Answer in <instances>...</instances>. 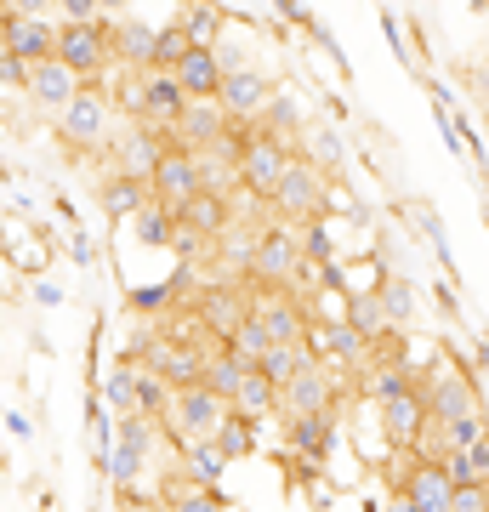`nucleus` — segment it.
Listing matches in <instances>:
<instances>
[{
    "mask_svg": "<svg viewBox=\"0 0 489 512\" xmlns=\"http://www.w3.org/2000/svg\"><path fill=\"white\" fill-rule=\"evenodd\" d=\"M290 165H296L290 137H273V131H262V126L245 131V148H239V194H251V200H273Z\"/></svg>",
    "mask_w": 489,
    "mask_h": 512,
    "instance_id": "obj_1",
    "label": "nucleus"
},
{
    "mask_svg": "<svg viewBox=\"0 0 489 512\" xmlns=\"http://www.w3.org/2000/svg\"><path fill=\"white\" fill-rule=\"evenodd\" d=\"M330 177L325 165H313L308 154H296V165L285 171V183H279V194H273V217L279 222H319V217H330Z\"/></svg>",
    "mask_w": 489,
    "mask_h": 512,
    "instance_id": "obj_2",
    "label": "nucleus"
},
{
    "mask_svg": "<svg viewBox=\"0 0 489 512\" xmlns=\"http://www.w3.org/2000/svg\"><path fill=\"white\" fill-rule=\"evenodd\" d=\"M57 57H63L86 86H109V69H120V63H114V18L63 23V35H57Z\"/></svg>",
    "mask_w": 489,
    "mask_h": 512,
    "instance_id": "obj_3",
    "label": "nucleus"
},
{
    "mask_svg": "<svg viewBox=\"0 0 489 512\" xmlns=\"http://www.w3.org/2000/svg\"><path fill=\"white\" fill-rule=\"evenodd\" d=\"M114 114L120 109L109 103V86H86L57 114V137L63 148H114Z\"/></svg>",
    "mask_w": 489,
    "mask_h": 512,
    "instance_id": "obj_4",
    "label": "nucleus"
},
{
    "mask_svg": "<svg viewBox=\"0 0 489 512\" xmlns=\"http://www.w3.org/2000/svg\"><path fill=\"white\" fill-rule=\"evenodd\" d=\"M228 416H234V399H222V393H211L205 382H194V387H177V399H171V410H165V433H177L171 444L217 439V427Z\"/></svg>",
    "mask_w": 489,
    "mask_h": 512,
    "instance_id": "obj_5",
    "label": "nucleus"
},
{
    "mask_svg": "<svg viewBox=\"0 0 489 512\" xmlns=\"http://www.w3.org/2000/svg\"><path fill=\"white\" fill-rule=\"evenodd\" d=\"M251 313H256V296H251L245 279H222V285H205V291L194 296V319H200V330L217 336V342H228Z\"/></svg>",
    "mask_w": 489,
    "mask_h": 512,
    "instance_id": "obj_6",
    "label": "nucleus"
},
{
    "mask_svg": "<svg viewBox=\"0 0 489 512\" xmlns=\"http://www.w3.org/2000/svg\"><path fill=\"white\" fill-rule=\"evenodd\" d=\"M148 188H154V200L171 205V211H182V205H194L205 194V160L194 154V148H165V160L154 165V177H148Z\"/></svg>",
    "mask_w": 489,
    "mask_h": 512,
    "instance_id": "obj_7",
    "label": "nucleus"
},
{
    "mask_svg": "<svg viewBox=\"0 0 489 512\" xmlns=\"http://www.w3.org/2000/svg\"><path fill=\"white\" fill-rule=\"evenodd\" d=\"M421 393H427L433 421H461L484 410V382L467 370H421Z\"/></svg>",
    "mask_w": 489,
    "mask_h": 512,
    "instance_id": "obj_8",
    "label": "nucleus"
},
{
    "mask_svg": "<svg viewBox=\"0 0 489 512\" xmlns=\"http://www.w3.org/2000/svg\"><path fill=\"white\" fill-rule=\"evenodd\" d=\"M376 416H381V439H387V450H416L421 433L433 427V410H427L421 382L410 387V393H399V399L376 404Z\"/></svg>",
    "mask_w": 489,
    "mask_h": 512,
    "instance_id": "obj_9",
    "label": "nucleus"
},
{
    "mask_svg": "<svg viewBox=\"0 0 489 512\" xmlns=\"http://www.w3.org/2000/svg\"><path fill=\"white\" fill-rule=\"evenodd\" d=\"M393 490H404L421 512H450V501H455V478H450V467H444V461H421V456H410V461H404V473L393 478Z\"/></svg>",
    "mask_w": 489,
    "mask_h": 512,
    "instance_id": "obj_10",
    "label": "nucleus"
},
{
    "mask_svg": "<svg viewBox=\"0 0 489 512\" xmlns=\"http://www.w3.org/2000/svg\"><path fill=\"white\" fill-rule=\"evenodd\" d=\"M217 103L228 109V120H234V126H251V120L262 126V114H268V103H273V74H262V69L228 74Z\"/></svg>",
    "mask_w": 489,
    "mask_h": 512,
    "instance_id": "obj_11",
    "label": "nucleus"
},
{
    "mask_svg": "<svg viewBox=\"0 0 489 512\" xmlns=\"http://www.w3.org/2000/svg\"><path fill=\"white\" fill-rule=\"evenodd\" d=\"M228 137H234V120H228L222 103H188V114L171 126V143L194 148V154H211V148H222Z\"/></svg>",
    "mask_w": 489,
    "mask_h": 512,
    "instance_id": "obj_12",
    "label": "nucleus"
},
{
    "mask_svg": "<svg viewBox=\"0 0 489 512\" xmlns=\"http://www.w3.org/2000/svg\"><path fill=\"white\" fill-rule=\"evenodd\" d=\"M336 393H342V382L330 376V359H319V365L302 370V376L279 393V416H319V410H336Z\"/></svg>",
    "mask_w": 489,
    "mask_h": 512,
    "instance_id": "obj_13",
    "label": "nucleus"
},
{
    "mask_svg": "<svg viewBox=\"0 0 489 512\" xmlns=\"http://www.w3.org/2000/svg\"><path fill=\"white\" fill-rule=\"evenodd\" d=\"M165 148H171V137H165L160 126H126L120 137H114V171H126V177H154V165L165 160Z\"/></svg>",
    "mask_w": 489,
    "mask_h": 512,
    "instance_id": "obj_14",
    "label": "nucleus"
},
{
    "mask_svg": "<svg viewBox=\"0 0 489 512\" xmlns=\"http://www.w3.org/2000/svg\"><path fill=\"white\" fill-rule=\"evenodd\" d=\"M256 319L273 330V342H308L313 336V313L296 291H262L256 296Z\"/></svg>",
    "mask_w": 489,
    "mask_h": 512,
    "instance_id": "obj_15",
    "label": "nucleus"
},
{
    "mask_svg": "<svg viewBox=\"0 0 489 512\" xmlns=\"http://www.w3.org/2000/svg\"><path fill=\"white\" fill-rule=\"evenodd\" d=\"M57 35H63V23H52V18H6L0 52H18V57H29V63H52Z\"/></svg>",
    "mask_w": 489,
    "mask_h": 512,
    "instance_id": "obj_16",
    "label": "nucleus"
},
{
    "mask_svg": "<svg viewBox=\"0 0 489 512\" xmlns=\"http://www.w3.org/2000/svg\"><path fill=\"white\" fill-rule=\"evenodd\" d=\"M86 92V80L63 63V57H52V63H35V80H29V103L46 114H63L74 103V97Z\"/></svg>",
    "mask_w": 489,
    "mask_h": 512,
    "instance_id": "obj_17",
    "label": "nucleus"
},
{
    "mask_svg": "<svg viewBox=\"0 0 489 512\" xmlns=\"http://www.w3.org/2000/svg\"><path fill=\"white\" fill-rule=\"evenodd\" d=\"M114 63L120 69H160V29L143 18H114Z\"/></svg>",
    "mask_w": 489,
    "mask_h": 512,
    "instance_id": "obj_18",
    "label": "nucleus"
},
{
    "mask_svg": "<svg viewBox=\"0 0 489 512\" xmlns=\"http://www.w3.org/2000/svg\"><path fill=\"white\" fill-rule=\"evenodd\" d=\"M171 74L182 80V92L194 97V103H217V97H222V80H228V69H222L217 46H194V52L182 57Z\"/></svg>",
    "mask_w": 489,
    "mask_h": 512,
    "instance_id": "obj_19",
    "label": "nucleus"
},
{
    "mask_svg": "<svg viewBox=\"0 0 489 512\" xmlns=\"http://www.w3.org/2000/svg\"><path fill=\"white\" fill-rule=\"evenodd\" d=\"M239 222V211H234V194H211L205 188L194 205H182V228L188 234H200V239H211V245H222V234Z\"/></svg>",
    "mask_w": 489,
    "mask_h": 512,
    "instance_id": "obj_20",
    "label": "nucleus"
},
{
    "mask_svg": "<svg viewBox=\"0 0 489 512\" xmlns=\"http://www.w3.org/2000/svg\"><path fill=\"white\" fill-rule=\"evenodd\" d=\"M279 421H285L290 450L308 456V461H325L330 444L342 439V433H336V410H319V416H279Z\"/></svg>",
    "mask_w": 489,
    "mask_h": 512,
    "instance_id": "obj_21",
    "label": "nucleus"
},
{
    "mask_svg": "<svg viewBox=\"0 0 489 512\" xmlns=\"http://www.w3.org/2000/svg\"><path fill=\"white\" fill-rule=\"evenodd\" d=\"M177 456H182V473L194 478L200 490H217L222 473H228V450H222L217 439H182Z\"/></svg>",
    "mask_w": 489,
    "mask_h": 512,
    "instance_id": "obj_22",
    "label": "nucleus"
},
{
    "mask_svg": "<svg viewBox=\"0 0 489 512\" xmlns=\"http://www.w3.org/2000/svg\"><path fill=\"white\" fill-rule=\"evenodd\" d=\"M97 200H103V217H109V222H131L148 200H154V188H148L143 177L114 171V177H103V194H97Z\"/></svg>",
    "mask_w": 489,
    "mask_h": 512,
    "instance_id": "obj_23",
    "label": "nucleus"
},
{
    "mask_svg": "<svg viewBox=\"0 0 489 512\" xmlns=\"http://www.w3.org/2000/svg\"><path fill=\"white\" fill-rule=\"evenodd\" d=\"M131 234H137V245H148V251H165V245H177V234H182V211L148 200L143 211L131 217Z\"/></svg>",
    "mask_w": 489,
    "mask_h": 512,
    "instance_id": "obj_24",
    "label": "nucleus"
},
{
    "mask_svg": "<svg viewBox=\"0 0 489 512\" xmlns=\"http://www.w3.org/2000/svg\"><path fill=\"white\" fill-rule=\"evenodd\" d=\"M177 23L188 29V40H194V46H217V40H222V23H228V12H222L217 0H182Z\"/></svg>",
    "mask_w": 489,
    "mask_h": 512,
    "instance_id": "obj_25",
    "label": "nucleus"
},
{
    "mask_svg": "<svg viewBox=\"0 0 489 512\" xmlns=\"http://www.w3.org/2000/svg\"><path fill=\"white\" fill-rule=\"evenodd\" d=\"M279 393H285V387H279V382L268 376V370L256 365L251 376H245V387H239L234 410H245V416H256V421H268L273 410H279Z\"/></svg>",
    "mask_w": 489,
    "mask_h": 512,
    "instance_id": "obj_26",
    "label": "nucleus"
},
{
    "mask_svg": "<svg viewBox=\"0 0 489 512\" xmlns=\"http://www.w3.org/2000/svg\"><path fill=\"white\" fill-rule=\"evenodd\" d=\"M222 348H228V353H234V359H245V365L256 370V365H262V359H268L273 348H279V342H273V330L262 325L256 313H251V319H245V325H239L234 336H228V342H222Z\"/></svg>",
    "mask_w": 489,
    "mask_h": 512,
    "instance_id": "obj_27",
    "label": "nucleus"
},
{
    "mask_svg": "<svg viewBox=\"0 0 489 512\" xmlns=\"http://www.w3.org/2000/svg\"><path fill=\"white\" fill-rule=\"evenodd\" d=\"M137 376H143V370L131 365V359H120V365L103 376V393H97V399L109 404L114 416H137Z\"/></svg>",
    "mask_w": 489,
    "mask_h": 512,
    "instance_id": "obj_28",
    "label": "nucleus"
},
{
    "mask_svg": "<svg viewBox=\"0 0 489 512\" xmlns=\"http://www.w3.org/2000/svg\"><path fill=\"white\" fill-rule=\"evenodd\" d=\"M347 325L364 330L370 342H381V336L393 330V319H387V308H381L376 291H353V296H347Z\"/></svg>",
    "mask_w": 489,
    "mask_h": 512,
    "instance_id": "obj_29",
    "label": "nucleus"
},
{
    "mask_svg": "<svg viewBox=\"0 0 489 512\" xmlns=\"http://www.w3.org/2000/svg\"><path fill=\"white\" fill-rule=\"evenodd\" d=\"M376 296H381V308H387V319H393V330L416 325V291H410V279L381 274L376 279Z\"/></svg>",
    "mask_w": 489,
    "mask_h": 512,
    "instance_id": "obj_30",
    "label": "nucleus"
},
{
    "mask_svg": "<svg viewBox=\"0 0 489 512\" xmlns=\"http://www.w3.org/2000/svg\"><path fill=\"white\" fill-rule=\"evenodd\" d=\"M245 376H251V365H245V359H234L228 348H217V353H211V370H205V387H211V393H222V399H239Z\"/></svg>",
    "mask_w": 489,
    "mask_h": 512,
    "instance_id": "obj_31",
    "label": "nucleus"
},
{
    "mask_svg": "<svg viewBox=\"0 0 489 512\" xmlns=\"http://www.w3.org/2000/svg\"><path fill=\"white\" fill-rule=\"evenodd\" d=\"M410 222L421 228V239L433 245V256H438V268L455 279V251H450V234H444V217L438 211H427V205H410Z\"/></svg>",
    "mask_w": 489,
    "mask_h": 512,
    "instance_id": "obj_32",
    "label": "nucleus"
},
{
    "mask_svg": "<svg viewBox=\"0 0 489 512\" xmlns=\"http://www.w3.org/2000/svg\"><path fill=\"white\" fill-rule=\"evenodd\" d=\"M256 427H262V421L245 416V410H234V416L217 427V444L228 450V461H239V456H251V450H256Z\"/></svg>",
    "mask_w": 489,
    "mask_h": 512,
    "instance_id": "obj_33",
    "label": "nucleus"
},
{
    "mask_svg": "<svg viewBox=\"0 0 489 512\" xmlns=\"http://www.w3.org/2000/svg\"><path fill=\"white\" fill-rule=\"evenodd\" d=\"M262 131H273V137H290V131H302V97L273 92L268 114H262Z\"/></svg>",
    "mask_w": 489,
    "mask_h": 512,
    "instance_id": "obj_34",
    "label": "nucleus"
},
{
    "mask_svg": "<svg viewBox=\"0 0 489 512\" xmlns=\"http://www.w3.org/2000/svg\"><path fill=\"white\" fill-rule=\"evenodd\" d=\"M296 234H302V256H308V262H319V268H325V262H336V239H330V217L302 222Z\"/></svg>",
    "mask_w": 489,
    "mask_h": 512,
    "instance_id": "obj_35",
    "label": "nucleus"
},
{
    "mask_svg": "<svg viewBox=\"0 0 489 512\" xmlns=\"http://www.w3.org/2000/svg\"><path fill=\"white\" fill-rule=\"evenodd\" d=\"M444 427V444L450 450H472L478 439H489V416L478 410V416H461V421H438Z\"/></svg>",
    "mask_w": 489,
    "mask_h": 512,
    "instance_id": "obj_36",
    "label": "nucleus"
},
{
    "mask_svg": "<svg viewBox=\"0 0 489 512\" xmlns=\"http://www.w3.org/2000/svg\"><path fill=\"white\" fill-rule=\"evenodd\" d=\"M143 467H148V461L137 456V450H131V444H114V456H109V467H103V478H114V484H120V490H131V484H137V478H143Z\"/></svg>",
    "mask_w": 489,
    "mask_h": 512,
    "instance_id": "obj_37",
    "label": "nucleus"
},
{
    "mask_svg": "<svg viewBox=\"0 0 489 512\" xmlns=\"http://www.w3.org/2000/svg\"><path fill=\"white\" fill-rule=\"evenodd\" d=\"M313 165H325L330 177L342 171V131L336 126H313Z\"/></svg>",
    "mask_w": 489,
    "mask_h": 512,
    "instance_id": "obj_38",
    "label": "nucleus"
},
{
    "mask_svg": "<svg viewBox=\"0 0 489 512\" xmlns=\"http://www.w3.org/2000/svg\"><path fill=\"white\" fill-rule=\"evenodd\" d=\"M188 52H194L188 29H182V23H165V29H160V69H177Z\"/></svg>",
    "mask_w": 489,
    "mask_h": 512,
    "instance_id": "obj_39",
    "label": "nucleus"
},
{
    "mask_svg": "<svg viewBox=\"0 0 489 512\" xmlns=\"http://www.w3.org/2000/svg\"><path fill=\"white\" fill-rule=\"evenodd\" d=\"M29 80H35V63L29 57H18V52H0V86H6V97L18 92H29Z\"/></svg>",
    "mask_w": 489,
    "mask_h": 512,
    "instance_id": "obj_40",
    "label": "nucleus"
},
{
    "mask_svg": "<svg viewBox=\"0 0 489 512\" xmlns=\"http://www.w3.org/2000/svg\"><path fill=\"white\" fill-rule=\"evenodd\" d=\"M171 512H222V501L211 490H200V484H188V490L171 495Z\"/></svg>",
    "mask_w": 489,
    "mask_h": 512,
    "instance_id": "obj_41",
    "label": "nucleus"
},
{
    "mask_svg": "<svg viewBox=\"0 0 489 512\" xmlns=\"http://www.w3.org/2000/svg\"><path fill=\"white\" fill-rule=\"evenodd\" d=\"M404 29H410V23H404L399 12H387V6H381V35H387V46H393L399 63H410V40H404Z\"/></svg>",
    "mask_w": 489,
    "mask_h": 512,
    "instance_id": "obj_42",
    "label": "nucleus"
},
{
    "mask_svg": "<svg viewBox=\"0 0 489 512\" xmlns=\"http://www.w3.org/2000/svg\"><path fill=\"white\" fill-rule=\"evenodd\" d=\"M103 6L97 0H57V23H97Z\"/></svg>",
    "mask_w": 489,
    "mask_h": 512,
    "instance_id": "obj_43",
    "label": "nucleus"
},
{
    "mask_svg": "<svg viewBox=\"0 0 489 512\" xmlns=\"http://www.w3.org/2000/svg\"><path fill=\"white\" fill-rule=\"evenodd\" d=\"M273 12H279L285 23H296L302 35H308L313 23H319V18H313V6H308V0H273Z\"/></svg>",
    "mask_w": 489,
    "mask_h": 512,
    "instance_id": "obj_44",
    "label": "nucleus"
},
{
    "mask_svg": "<svg viewBox=\"0 0 489 512\" xmlns=\"http://www.w3.org/2000/svg\"><path fill=\"white\" fill-rule=\"evenodd\" d=\"M450 512H489V495H484V484H455V501H450Z\"/></svg>",
    "mask_w": 489,
    "mask_h": 512,
    "instance_id": "obj_45",
    "label": "nucleus"
},
{
    "mask_svg": "<svg viewBox=\"0 0 489 512\" xmlns=\"http://www.w3.org/2000/svg\"><path fill=\"white\" fill-rule=\"evenodd\" d=\"M444 467H450L455 484H484V478H478V467H472L467 450H450V456H444Z\"/></svg>",
    "mask_w": 489,
    "mask_h": 512,
    "instance_id": "obj_46",
    "label": "nucleus"
},
{
    "mask_svg": "<svg viewBox=\"0 0 489 512\" xmlns=\"http://www.w3.org/2000/svg\"><path fill=\"white\" fill-rule=\"evenodd\" d=\"M57 12V0H6V18H46Z\"/></svg>",
    "mask_w": 489,
    "mask_h": 512,
    "instance_id": "obj_47",
    "label": "nucleus"
},
{
    "mask_svg": "<svg viewBox=\"0 0 489 512\" xmlns=\"http://www.w3.org/2000/svg\"><path fill=\"white\" fill-rule=\"evenodd\" d=\"M69 251H74V262H80V268H91V262H97V256H91V239L80 234L74 222H69Z\"/></svg>",
    "mask_w": 489,
    "mask_h": 512,
    "instance_id": "obj_48",
    "label": "nucleus"
},
{
    "mask_svg": "<svg viewBox=\"0 0 489 512\" xmlns=\"http://www.w3.org/2000/svg\"><path fill=\"white\" fill-rule=\"evenodd\" d=\"M6 433H12V439H23V444H29V439H35V421L23 416V410H6Z\"/></svg>",
    "mask_w": 489,
    "mask_h": 512,
    "instance_id": "obj_49",
    "label": "nucleus"
},
{
    "mask_svg": "<svg viewBox=\"0 0 489 512\" xmlns=\"http://www.w3.org/2000/svg\"><path fill=\"white\" fill-rule=\"evenodd\" d=\"M433 302H438V313H461V302H455V285H433Z\"/></svg>",
    "mask_w": 489,
    "mask_h": 512,
    "instance_id": "obj_50",
    "label": "nucleus"
},
{
    "mask_svg": "<svg viewBox=\"0 0 489 512\" xmlns=\"http://www.w3.org/2000/svg\"><path fill=\"white\" fill-rule=\"evenodd\" d=\"M427 97H433V109H455V97H450L444 80H427Z\"/></svg>",
    "mask_w": 489,
    "mask_h": 512,
    "instance_id": "obj_51",
    "label": "nucleus"
},
{
    "mask_svg": "<svg viewBox=\"0 0 489 512\" xmlns=\"http://www.w3.org/2000/svg\"><path fill=\"white\" fill-rule=\"evenodd\" d=\"M467 456H472V467H478V478H489V439H478Z\"/></svg>",
    "mask_w": 489,
    "mask_h": 512,
    "instance_id": "obj_52",
    "label": "nucleus"
},
{
    "mask_svg": "<svg viewBox=\"0 0 489 512\" xmlns=\"http://www.w3.org/2000/svg\"><path fill=\"white\" fill-rule=\"evenodd\" d=\"M381 512H421V507H416V501H410V495H404V490H393V495H387V507H381Z\"/></svg>",
    "mask_w": 489,
    "mask_h": 512,
    "instance_id": "obj_53",
    "label": "nucleus"
},
{
    "mask_svg": "<svg viewBox=\"0 0 489 512\" xmlns=\"http://www.w3.org/2000/svg\"><path fill=\"white\" fill-rule=\"evenodd\" d=\"M472 359H478V370H484V382H489V330H478V348H472Z\"/></svg>",
    "mask_w": 489,
    "mask_h": 512,
    "instance_id": "obj_54",
    "label": "nucleus"
},
{
    "mask_svg": "<svg viewBox=\"0 0 489 512\" xmlns=\"http://www.w3.org/2000/svg\"><path fill=\"white\" fill-rule=\"evenodd\" d=\"M35 302H40V308H57V302H63V291H57V285H35Z\"/></svg>",
    "mask_w": 489,
    "mask_h": 512,
    "instance_id": "obj_55",
    "label": "nucleus"
},
{
    "mask_svg": "<svg viewBox=\"0 0 489 512\" xmlns=\"http://www.w3.org/2000/svg\"><path fill=\"white\" fill-rule=\"evenodd\" d=\"M97 6H103V18H126L131 12V0H97Z\"/></svg>",
    "mask_w": 489,
    "mask_h": 512,
    "instance_id": "obj_56",
    "label": "nucleus"
},
{
    "mask_svg": "<svg viewBox=\"0 0 489 512\" xmlns=\"http://www.w3.org/2000/svg\"><path fill=\"white\" fill-rule=\"evenodd\" d=\"M484 495H489V478H484Z\"/></svg>",
    "mask_w": 489,
    "mask_h": 512,
    "instance_id": "obj_57",
    "label": "nucleus"
}]
</instances>
